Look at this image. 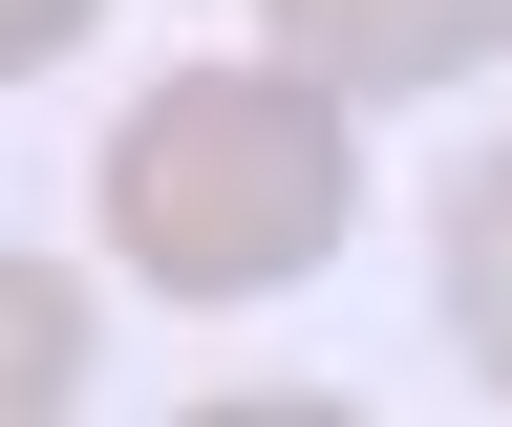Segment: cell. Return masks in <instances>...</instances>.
<instances>
[{
    "instance_id": "1",
    "label": "cell",
    "mask_w": 512,
    "mask_h": 427,
    "mask_svg": "<svg viewBox=\"0 0 512 427\" xmlns=\"http://www.w3.org/2000/svg\"><path fill=\"white\" fill-rule=\"evenodd\" d=\"M363 214V107L299 65H171L107 129V257L150 299H278Z\"/></svg>"
},
{
    "instance_id": "2",
    "label": "cell",
    "mask_w": 512,
    "mask_h": 427,
    "mask_svg": "<svg viewBox=\"0 0 512 427\" xmlns=\"http://www.w3.org/2000/svg\"><path fill=\"white\" fill-rule=\"evenodd\" d=\"M256 43H278L299 86H342V107H406V86H470L491 65V0H256Z\"/></svg>"
},
{
    "instance_id": "6",
    "label": "cell",
    "mask_w": 512,
    "mask_h": 427,
    "mask_svg": "<svg viewBox=\"0 0 512 427\" xmlns=\"http://www.w3.org/2000/svg\"><path fill=\"white\" fill-rule=\"evenodd\" d=\"M192 427H363V406H320V385H278V406H192Z\"/></svg>"
},
{
    "instance_id": "7",
    "label": "cell",
    "mask_w": 512,
    "mask_h": 427,
    "mask_svg": "<svg viewBox=\"0 0 512 427\" xmlns=\"http://www.w3.org/2000/svg\"><path fill=\"white\" fill-rule=\"evenodd\" d=\"M491 22H512V0H491Z\"/></svg>"
},
{
    "instance_id": "5",
    "label": "cell",
    "mask_w": 512,
    "mask_h": 427,
    "mask_svg": "<svg viewBox=\"0 0 512 427\" xmlns=\"http://www.w3.org/2000/svg\"><path fill=\"white\" fill-rule=\"evenodd\" d=\"M86 22H107V0H0V65H64Z\"/></svg>"
},
{
    "instance_id": "4",
    "label": "cell",
    "mask_w": 512,
    "mask_h": 427,
    "mask_svg": "<svg viewBox=\"0 0 512 427\" xmlns=\"http://www.w3.org/2000/svg\"><path fill=\"white\" fill-rule=\"evenodd\" d=\"M448 342L512 385V150H470V171H448Z\"/></svg>"
},
{
    "instance_id": "3",
    "label": "cell",
    "mask_w": 512,
    "mask_h": 427,
    "mask_svg": "<svg viewBox=\"0 0 512 427\" xmlns=\"http://www.w3.org/2000/svg\"><path fill=\"white\" fill-rule=\"evenodd\" d=\"M64 385H86V278L0 257V427H64Z\"/></svg>"
}]
</instances>
